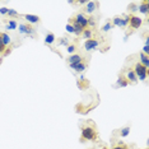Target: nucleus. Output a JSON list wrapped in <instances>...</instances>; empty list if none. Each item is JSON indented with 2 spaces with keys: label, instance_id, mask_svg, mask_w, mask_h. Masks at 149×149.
Masks as SVG:
<instances>
[{
  "label": "nucleus",
  "instance_id": "nucleus-1",
  "mask_svg": "<svg viewBox=\"0 0 149 149\" xmlns=\"http://www.w3.org/2000/svg\"><path fill=\"white\" fill-rule=\"evenodd\" d=\"M97 138V131L93 126H86L82 129V140H94Z\"/></svg>",
  "mask_w": 149,
  "mask_h": 149
},
{
  "label": "nucleus",
  "instance_id": "nucleus-2",
  "mask_svg": "<svg viewBox=\"0 0 149 149\" xmlns=\"http://www.w3.org/2000/svg\"><path fill=\"white\" fill-rule=\"evenodd\" d=\"M134 73H135V75H136L138 79L145 80L147 79V77H148V68H145V66L141 65L140 63H138L136 65H135Z\"/></svg>",
  "mask_w": 149,
  "mask_h": 149
},
{
  "label": "nucleus",
  "instance_id": "nucleus-3",
  "mask_svg": "<svg viewBox=\"0 0 149 149\" xmlns=\"http://www.w3.org/2000/svg\"><path fill=\"white\" fill-rule=\"evenodd\" d=\"M74 22H75L77 24H79L83 29H86L88 27V18L84 14H82V13H79V14H77L74 17Z\"/></svg>",
  "mask_w": 149,
  "mask_h": 149
},
{
  "label": "nucleus",
  "instance_id": "nucleus-4",
  "mask_svg": "<svg viewBox=\"0 0 149 149\" xmlns=\"http://www.w3.org/2000/svg\"><path fill=\"white\" fill-rule=\"evenodd\" d=\"M143 23V19L140 17H136V15H129V24H130L131 28L134 29H138L139 27L141 26Z\"/></svg>",
  "mask_w": 149,
  "mask_h": 149
},
{
  "label": "nucleus",
  "instance_id": "nucleus-5",
  "mask_svg": "<svg viewBox=\"0 0 149 149\" xmlns=\"http://www.w3.org/2000/svg\"><path fill=\"white\" fill-rule=\"evenodd\" d=\"M19 32L23 33V35L31 36V37H35V35H36L35 29H33L31 26H28V24H19Z\"/></svg>",
  "mask_w": 149,
  "mask_h": 149
},
{
  "label": "nucleus",
  "instance_id": "nucleus-6",
  "mask_svg": "<svg viewBox=\"0 0 149 149\" xmlns=\"http://www.w3.org/2000/svg\"><path fill=\"white\" fill-rule=\"evenodd\" d=\"M112 26H117V27H125L129 24V17H116V18H113L112 23H111Z\"/></svg>",
  "mask_w": 149,
  "mask_h": 149
},
{
  "label": "nucleus",
  "instance_id": "nucleus-7",
  "mask_svg": "<svg viewBox=\"0 0 149 149\" xmlns=\"http://www.w3.org/2000/svg\"><path fill=\"white\" fill-rule=\"evenodd\" d=\"M100 46V42L97 41V40H93V38H91V40H87L86 42H84V47H86V50L87 51H91V50H94L96 47Z\"/></svg>",
  "mask_w": 149,
  "mask_h": 149
},
{
  "label": "nucleus",
  "instance_id": "nucleus-8",
  "mask_svg": "<svg viewBox=\"0 0 149 149\" xmlns=\"http://www.w3.org/2000/svg\"><path fill=\"white\" fill-rule=\"evenodd\" d=\"M70 68H72V69H74V70H77L78 73H82V72H84V70H86L87 65H86V64H84V63L82 61V63H75V64H70Z\"/></svg>",
  "mask_w": 149,
  "mask_h": 149
},
{
  "label": "nucleus",
  "instance_id": "nucleus-9",
  "mask_svg": "<svg viewBox=\"0 0 149 149\" xmlns=\"http://www.w3.org/2000/svg\"><path fill=\"white\" fill-rule=\"evenodd\" d=\"M97 6H98V3H96V1H87V4H86V12L89 13V14H92V13L96 10Z\"/></svg>",
  "mask_w": 149,
  "mask_h": 149
},
{
  "label": "nucleus",
  "instance_id": "nucleus-10",
  "mask_svg": "<svg viewBox=\"0 0 149 149\" xmlns=\"http://www.w3.org/2000/svg\"><path fill=\"white\" fill-rule=\"evenodd\" d=\"M138 10L140 12L141 14H148L149 13V1H143L138 6Z\"/></svg>",
  "mask_w": 149,
  "mask_h": 149
},
{
  "label": "nucleus",
  "instance_id": "nucleus-11",
  "mask_svg": "<svg viewBox=\"0 0 149 149\" xmlns=\"http://www.w3.org/2000/svg\"><path fill=\"white\" fill-rule=\"evenodd\" d=\"M69 64H75V63H82L83 61V57L78 54H74V55H70L69 59H68Z\"/></svg>",
  "mask_w": 149,
  "mask_h": 149
},
{
  "label": "nucleus",
  "instance_id": "nucleus-12",
  "mask_svg": "<svg viewBox=\"0 0 149 149\" xmlns=\"http://www.w3.org/2000/svg\"><path fill=\"white\" fill-rule=\"evenodd\" d=\"M24 19L28 23H32V24H35V23H38L40 22V17L33 15V14H26L24 15Z\"/></svg>",
  "mask_w": 149,
  "mask_h": 149
},
{
  "label": "nucleus",
  "instance_id": "nucleus-13",
  "mask_svg": "<svg viewBox=\"0 0 149 149\" xmlns=\"http://www.w3.org/2000/svg\"><path fill=\"white\" fill-rule=\"evenodd\" d=\"M0 40L3 41V43L5 45V47L9 45V43L12 42V38H10V36L8 35V33H4V32H0Z\"/></svg>",
  "mask_w": 149,
  "mask_h": 149
},
{
  "label": "nucleus",
  "instance_id": "nucleus-14",
  "mask_svg": "<svg viewBox=\"0 0 149 149\" xmlns=\"http://www.w3.org/2000/svg\"><path fill=\"white\" fill-rule=\"evenodd\" d=\"M126 80L129 83H136L138 82V78H136V75H135V73H134V70H130L127 74H126Z\"/></svg>",
  "mask_w": 149,
  "mask_h": 149
},
{
  "label": "nucleus",
  "instance_id": "nucleus-15",
  "mask_svg": "<svg viewBox=\"0 0 149 149\" xmlns=\"http://www.w3.org/2000/svg\"><path fill=\"white\" fill-rule=\"evenodd\" d=\"M140 64L145 68L149 66V57H148V55H145L143 52H140Z\"/></svg>",
  "mask_w": 149,
  "mask_h": 149
},
{
  "label": "nucleus",
  "instance_id": "nucleus-16",
  "mask_svg": "<svg viewBox=\"0 0 149 149\" xmlns=\"http://www.w3.org/2000/svg\"><path fill=\"white\" fill-rule=\"evenodd\" d=\"M73 28H74V33H75V35L77 36H80V35H82V33H83V31H84V29L82 28V27H80L79 24H77V23L75 22H73Z\"/></svg>",
  "mask_w": 149,
  "mask_h": 149
},
{
  "label": "nucleus",
  "instance_id": "nucleus-17",
  "mask_svg": "<svg viewBox=\"0 0 149 149\" xmlns=\"http://www.w3.org/2000/svg\"><path fill=\"white\" fill-rule=\"evenodd\" d=\"M54 41H55V35H54V33H47L45 37V43L51 45V43H54Z\"/></svg>",
  "mask_w": 149,
  "mask_h": 149
},
{
  "label": "nucleus",
  "instance_id": "nucleus-18",
  "mask_svg": "<svg viewBox=\"0 0 149 149\" xmlns=\"http://www.w3.org/2000/svg\"><path fill=\"white\" fill-rule=\"evenodd\" d=\"M129 86V82L126 80V78H124V77H120L117 79V87H126Z\"/></svg>",
  "mask_w": 149,
  "mask_h": 149
},
{
  "label": "nucleus",
  "instance_id": "nucleus-19",
  "mask_svg": "<svg viewBox=\"0 0 149 149\" xmlns=\"http://www.w3.org/2000/svg\"><path fill=\"white\" fill-rule=\"evenodd\" d=\"M82 36H83L86 40H91V38H92V31H91V29H88V28H86V29L83 31Z\"/></svg>",
  "mask_w": 149,
  "mask_h": 149
},
{
  "label": "nucleus",
  "instance_id": "nucleus-20",
  "mask_svg": "<svg viewBox=\"0 0 149 149\" xmlns=\"http://www.w3.org/2000/svg\"><path fill=\"white\" fill-rule=\"evenodd\" d=\"M17 22L14 21V19H10V21H9V23H8V26H6V28L8 29H15L17 28Z\"/></svg>",
  "mask_w": 149,
  "mask_h": 149
},
{
  "label": "nucleus",
  "instance_id": "nucleus-21",
  "mask_svg": "<svg viewBox=\"0 0 149 149\" xmlns=\"http://www.w3.org/2000/svg\"><path fill=\"white\" fill-rule=\"evenodd\" d=\"M129 133H130V127L126 126V127H124L123 130H121L120 135H121V136H123V138H125V136H127V135H129Z\"/></svg>",
  "mask_w": 149,
  "mask_h": 149
},
{
  "label": "nucleus",
  "instance_id": "nucleus-22",
  "mask_svg": "<svg viewBox=\"0 0 149 149\" xmlns=\"http://www.w3.org/2000/svg\"><path fill=\"white\" fill-rule=\"evenodd\" d=\"M111 28H112V24H111L110 22H107L106 24H104V26L102 27V31H103V32H108Z\"/></svg>",
  "mask_w": 149,
  "mask_h": 149
},
{
  "label": "nucleus",
  "instance_id": "nucleus-23",
  "mask_svg": "<svg viewBox=\"0 0 149 149\" xmlns=\"http://www.w3.org/2000/svg\"><path fill=\"white\" fill-rule=\"evenodd\" d=\"M9 17H18V12H15L14 9H8V13H6Z\"/></svg>",
  "mask_w": 149,
  "mask_h": 149
},
{
  "label": "nucleus",
  "instance_id": "nucleus-24",
  "mask_svg": "<svg viewBox=\"0 0 149 149\" xmlns=\"http://www.w3.org/2000/svg\"><path fill=\"white\" fill-rule=\"evenodd\" d=\"M77 50V47H75V45H69V46H66V51L69 52V54H73L74 51Z\"/></svg>",
  "mask_w": 149,
  "mask_h": 149
},
{
  "label": "nucleus",
  "instance_id": "nucleus-25",
  "mask_svg": "<svg viewBox=\"0 0 149 149\" xmlns=\"http://www.w3.org/2000/svg\"><path fill=\"white\" fill-rule=\"evenodd\" d=\"M65 29H66V32H69V33H74L73 26H72V24H69V23H68V24L65 26Z\"/></svg>",
  "mask_w": 149,
  "mask_h": 149
},
{
  "label": "nucleus",
  "instance_id": "nucleus-26",
  "mask_svg": "<svg viewBox=\"0 0 149 149\" xmlns=\"http://www.w3.org/2000/svg\"><path fill=\"white\" fill-rule=\"evenodd\" d=\"M129 10H130V12H136V10H138V6L135 5V4L129 5Z\"/></svg>",
  "mask_w": 149,
  "mask_h": 149
},
{
  "label": "nucleus",
  "instance_id": "nucleus-27",
  "mask_svg": "<svg viewBox=\"0 0 149 149\" xmlns=\"http://www.w3.org/2000/svg\"><path fill=\"white\" fill-rule=\"evenodd\" d=\"M4 50H5V45L3 43V41L0 40V54H3L4 52Z\"/></svg>",
  "mask_w": 149,
  "mask_h": 149
},
{
  "label": "nucleus",
  "instance_id": "nucleus-28",
  "mask_svg": "<svg viewBox=\"0 0 149 149\" xmlns=\"http://www.w3.org/2000/svg\"><path fill=\"white\" fill-rule=\"evenodd\" d=\"M94 21H93V18H88V26H91V27H94Z\"/></svg>",
  "mask_w": 149,
  "mask_h": 149
},
{
  "label": "nucleus",
  "instance_id": "nucleus-29",
  "mask_svg": "<svg viewBox=\"0 0 149 149\" xmlns=\"http://www.w3.org/2000/svg\"><path fill=\"white\" fill-rule=\"evenodd\" d=\"M60 45H63V46H69V43H68L66 38H61V41H60Z\"/></svg>",
  "mask_w": 149,
  "mask_h": 149
},
{
  "label": "nucleus",
  "instance_id": "nucleus-30",
  "mask_svg": "<svg viewBox=\"0 0 149 149\" xmlns=\"http://www.w3.org/2000/svg\"><path fill=\"white\" fill-rule=\"evenodd\" d=\"M112 149H127V147H126V145L121 144V145H116V147H113Z\"/></svg>",
  "mask_w": 149,
  "mask_h": 149
},
{
  "label": "nucleus",
  "instance_id": "nucleus-31",
  "mask_svg": "<svg viewBox=\"0 0 149 149\" xmlns=\"http://www.w3.org/2000/svg\"><path fill=\"white\" fill-rule=\"evenodd\" d=\"M6 13H8V8H5V6H4V8L0 9V14L4 15V14H6Z\"/></svg>",
  "mask_w": 149,
  "mask_h": 149
},
{
  "label": "nucleus",
  "instance_id": "nucleus-32",
  "mask_svg": "<svg viewBox=\"0 0 149 149\" xmlns=\"http://www.w3.org/2000/svg\"><path fill=\"white\" fill-rule=\"evenodd\" d=\"M148 52H149V47H148V45H145V46H144V49H143V54L148 55Z\"/></svg>",
  "mask_w": 149,
  "mask_h": 149
},
{
  "label": "nucleus",
  "instance_id": "nucleus-33",
  "mask_svg": "<svg viewBox=\"0 0 149 149\" xmlns=\"http://www.w3.org/2000/svg\"><path fill=\"white\" fill-rule=\"evenodd\" d=\"M9 54H10V49H8L6 51H4V55H5V56H6V55H9Z\"/></svg>",
  "mask_w": 149,
  "mask_h": 149
},
{
  "label": "nucleus",
  "instance_id": "nucleus-34",
  "mask_svg": "<svg viewBox=\"0 0 149 149\" xmlns=\"http://www.w3.org/2000/svg\"><path fill=\"white\" fill-rule=\"evenodd\" d=\"M79 4H82V5H86V4H87V1H86V0H80V1H79Z\"/></svg>",
  "mask_w": 149,
  "mask_h": 149
},
{
  "label": "nucleus",
  "instance_id": "nucleus-35",
  "mask_svg": "<svg viewBox=\"0 0 149 149\" xmlns=\"http://www.w3.org/2000/svg\"><path fill=\"white\" fill-rule=\"evenodd\" d=\"M102 149H107V148H106V147H103V148H102Z\"/></svg>",
  "mask_w": 149,
  "mask_h": 149
}]
</instances>
